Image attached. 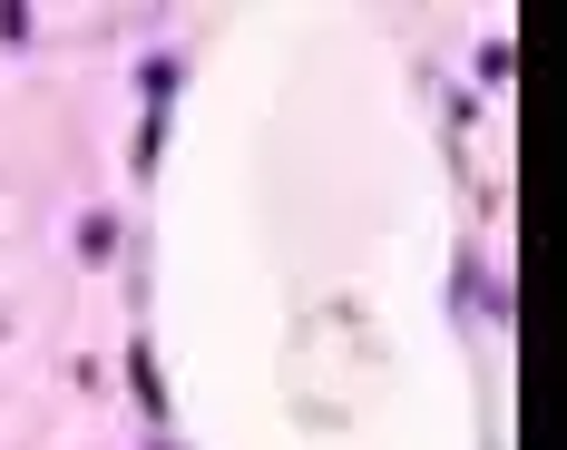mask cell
<instances>
[{"mask_svg": "<svg viewBox=\"0 0 567 450\" xmlns=\"http://www.w3.org/2000/svg\"><path fill=\"white\" fill-rule=\"evenodd\" d=\"M79 255H89V265H99V255H117V225L89 216V225H79Z\"/></svg>", "mask_w": 567, "mask_h": 450, "instance_id": "cell-1", "label": "cell"}]
</instances>
